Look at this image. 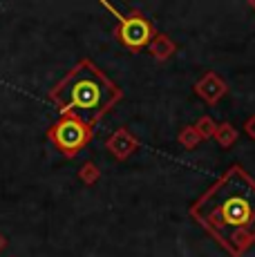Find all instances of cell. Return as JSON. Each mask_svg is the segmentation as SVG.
I'll list each match as a JSON object with an SVG mask.
<instances>
[{
  "label": "cell",
  "instance_id": "cell-13",
  "mask_svg": "<svg viewBox=\"0 0 255 257\" xmlns=\"http://www.w3.org/2000/svg\"><path fill=\"white\" fill-rule=\"evenodd\" d=\"M5 248H7V237H5L3 233H0V253H3Z\"/></svg>",
  "mask_w": 255,
  "mask_h": 257
},
{
  "label": "cell",
  "instance_id": "cell-1",
  "mask_svg": "<svg viewBox=\"0 0 255 257\" xmlns=\"http://www.w3.org/2000/svg\"><path fill=\"white\" fill-rule=\"evenodd\" d=\"M190 219L228 257L255 246V179L239 164L228 166L190 204Z\"/></svg>",
  "mask_w": 255,
  "mask_h": 257
},
{
  "label": "cell",
  "instance_id": "cell-6",
  "mask_svg": "<svg viewBox=\"0 0 255 257\" xmlns=\"http://www.w3.org/2000/svg\"><path fill=\"white\" fill-rule=\"evenodd\" d=\"M193 90L204 103L217 105V103L228 94V85L217 72H206L204 76H199V81L195 83Z\"/></svg>",
  "mask_w": 255,
  "mask_h": 257
},
{
  "label": "cell",
  "instance_id": "cell-14",
  "mask_svg": "<svg viewBox=\"0 0 255 257\" xmlns=\"http://www.w3.org/2000/svg\"><path fill=\"white\" fill-rule=\"evenodd\" d=\"M248 7H251L253 12H255V0H251V3H248Z\"/></svg>",
  "mask_w": 255,
  "mask_h": 257
},
{
  "label": "cell",
  "instance_id": "cell-10",
  "mask_svg": "<svg viewBox=\"0 0 255 257\" xmlns=\"http://www.w3.org/2000/svg\"><path fill=\"white\" fill-rule=\"evenodd\" d=\"M177 141H179L181 148H186V150H193V148H197L199 143H202V137L197 135V130H195L193 125H186L184 130L179 132Z\"/></svg>",
  "mask_w": 255,
  "mask_h": 257
},
{
  "label": "cell",
  "instance_id": "cell-11",
  "mask_svg": "<svg viewBox=\"0 0 255 257\" xmlns=\"http://www.w3.org/2000/svg\"><path fill=\"white\" fill-rule=\"evenodd\" d=\"M193 127L197 130V135L202 137V141H204V139H213V137H215V130H217V123L213 121V116L204 114V116H199V118H197V123H195Z\"/></svg>",
  "mask_w": 255,
  "mask_h": 257
},
{
  "label": "cell",
  "instance_id": "cell-7",
  "mask_svg": "<svg viewBox=\"0 0 255 257\" xmlns=\"http://www.w3.org/2000/svg\"><path fill=\"white\" fill-rule=\"evenodd\" d=\"M148 54L155 58L157 63H166V61H170V58L177 54V43H175L168 34H159V32H157V36L153 38V43L148 45Z\"/></svg>",
  "mask_w": 255,
  "mask_h": 257
},
{
  "label": "cell",
  "instance_id": "cell-2",
  "mask_svg": "<svg viewBox=\"0 0 255 257\" xmlns=\"http://www.w3.org/2000/svg\"><path fill=\"white\" fill-rule=\"evenodd\" d=\"M47 98L61 114H76L87 125H96L123 98V90L90 58H81L56 85Z\"/></svg>",
  "mask_w": 255,
  "mask_h": 257
},
{
  "label": "cell",
  "instance_id": "cell-8",
  "mask_svg": "<svg viewBox=\"0 0 255 257\" xmlns=\"http://www.w3.org/2000/svg\"><path fill=\"white\" fill-rule=\"evenodd\" d=\"M237 137H239V135H237V130H235L233 123L222 121V123H217V130H215V137H213V139L217 141L219 148L228 150L230 146H235V143H237Z\"/></svg>",
  "mask_w": 255,
  "mask_h": 257
},
{
  "label": "cell",
  "instance_id": "cell-12",
  "mask_svg": "<svg viewBox=\"0 0 255 257\" xmlns=\"http://www.w3.org/2000/svg\"><path fill=\"white\" fill-rule=\"evenodd\" d=\"M244 132H246L248 139H253V141H255V114L246 118V123H244Z\"/></svg>",
  "mask_w": 255,
  "mask_h": 257
},
{
  "label": "cell",
  "instance_id": "cell-5",
  "mask_svg": "<svg viewBox=\"0 0 255 257\" xmlns=\"http://www.w3.org/2000/svg\"><path fill=\"white\" fill-rule=\"evenodd\" d=\"M139 148H141V141L137 139L128 127H116L105 141V150L110 152L116 161H128Z\"/></svg>",
  "mask_w": 255,
  "mask_h": 257
},
{
  "label": "cell",
  "instance_id": "cell-3",
  "mask_svg": "<svg viewBox=\"0 0 255 257\" xmlns=\"http://www.w3.org/2000/svg\"><path fill=\"white\" fill-rule=\"evenodd\" d=\"M47 139L65 159L78 157L94 139V127L87 125L76 114H61L58 121H54L47 127Z\"/></svg>",
  "mask_w": 255,
  "mask_h": 257
},
{
  "label": "cell",
  "instance_id": "cell-4",
  "mask_svg": "<svg viewBox=\"0 0 255 257\" xmlns=\"http://www.w3.org/2000/svg\"><path fill=\"white\" fill-rule=\"evenodd\" d=\"M103 7L116 16L114 38L128 49V52L137 54V52H141V49H148V45L153 43V38L157 36V29L141 9H130L128 14H119L114 5L103 3Z\"/></svg>",
  "mask_w": 255,
  "mask_h": 257
},
{
  "label": "cell",
  "instance_id": "cell-15",
  "mask_svg": "<svg viewBox=\"0 0 255 257\" xmlns=\"http://www.w3.org/2000/svg\"><path fill=\"white\" fill-rule=\"evenodd\" d=\"M12 257H16V255H12Z\"/></svg>",
  "mask_w": 255,
  "mask_h": 257
},
{
  "label": "cell",
  "instance_id": "cell-9",
  "mask_svg": "<svg viewBox=\"0 0 255 257\" xmlns=\"http://www.w3.org/2000/svg\"><path fill=\"white\" fill-rule=\"evenodd\" d=\"M78 179L85 186H94L96 181L101 179V168L94 164V161H85L81 168H78Z\"/></svg>",
  "mask_w": 255,
  "mask_h": 257
}]
</instances>
